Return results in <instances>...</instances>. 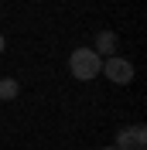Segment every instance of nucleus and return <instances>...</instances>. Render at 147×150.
<instances>
[{"label": "nucleus", "instance_id": "nucleus-5", "mask_svg": "<svg viewBox=\"0 0 147 150\" xmlns=\"http://www.w3.org/2000/svg\"><path fill=\"white\" fill-rule=\"evenodd\" d=\"M17 79H0V99H17Z\"/></svg>", "mask_w": 147, "mask_h": 150}, {"label": "nucleus", "instance_id": "nucleus-4", "mask_svg": "<svg viewBox=\"0 0 147 150\" xmlns=\"http://www.w3.org/2000/svg\"><path fill=\"white\" fill-rule=\"evenodd\" d=\"M92 51H96L99 58H113V55H116V34H113V31H99Z\"/></svg>", "mask_w": 147, "mask_h": 150}, {"label": "nucleus", "instance_id": "nucleus-7", "mask_svg": "<svg viewBox=\"0 0 147 150\" xmlns=\"http://www.w3.org/2000/svg\"><path fill=\"white\" fill-rule=\"evenodd\" d=\"M103 150H116V147H103Z\"/></svg>", "mask_w": 147, "mask_h": 150}, {"label": "nucleus", "instance_id": "nucleus-6", "mask_svg": "<svg viewBox=\"0 0 147 150\" xmlns=\"http://www.w3.org/2000/svg\"><path fill=\"white\" fill-rule=\"evenodd\" d=\"M0 51H4V34H0Z\"/></svg>", "mask_w": 147, "mask_h": 150}, {"label": "nucleus", "instance_id": "nucleus-2", "mask_svg": "<svg viewBox=\"0 0 147 150\" xmlns=\"http://www.w3.org/2000/svg\"><path fill=\"white\" fill-rule=\"evenodd\" d=\"M103 72H106V79L116 82V85H127L130 79H133V65H130L127 58H116V55L103 62Z\"/></svg>", "mask_w": 147, "mask_h": 150}, {"label": "nucleus", "instance_id": "nucleus-3", "mask_svg": "<svg viewBox=\"0 0 147 150\" xmlns=\"http://www.w3.org/2000/svg\"><path fill=\"white\" fill-rule=\"evenodd\" d=\"M123 147H130V150H144L147 147V126H130V130H120L116 133V150H123Z\"/></svg>", "mask_w": 147, "mask_h": 150}, {"label": "nucleus", "instance_id": "nucleus-1", "mask_svg": "<svg viewBox=\"0 0 147 150\" xmlns=\"http://www.w3.org/2000/svg\"><path fill=\"white\" fill-rule=\"evenodd\" d=\"M103 68V58L92 51V48H75L72 58H69V72H72V79H82V82H89V79H96Z\"/></svg>", "mask_w": 147, "mask_h": 150}]
</instances>
